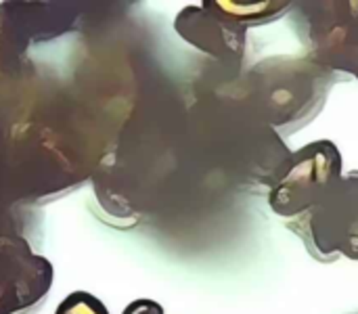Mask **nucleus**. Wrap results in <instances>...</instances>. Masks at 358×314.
I'll list each match as a JSON object with an SVG mask.
<instances>
[{
	"label": "nucleus",
	"mask_w": 358,
	"mask_h": 314,
	"mask_svg": "<svg viewBox=\"0 0 358 314\" xmlns=\"http://www.w3.org/2000/svg\"><path fill=\"white\" fill-rule=\"evenodd\" d=\"M55 269L15 233L0 235V314H31L48 298Z\"/></svg>",
	"instance_id": "f03ea898"
},
{
	"label": "nucleus",
	"mask_w": 358,
	"mask_h": 314,
	"mask_svg": "<svg viewBox=\"0 0 358 314\" xmlns=\"http://www.w3.org/2000/svg\"><path fill=\"white\" fill-rule=\"evenodd\" d=\"M342 183V153L331 141H315L283 164L273 180L268 206L277 216L296 218L323 204Z\"/></svg>",
	"instance_id": "f257e3e1"
},
{
	"label": "nucleus",
	"mask_w": 358,
	"mask_h": 314,
	"mask_svg": "<svg viewBox=\"0 0 358 314\" xmlns=\"http://www.w3.org/2000/svg\"><path fill=\"white\" fill-rule=\"evenodd\" d=\"M174 29L191 46L222 59L243 52L248 27L224 15L216 2H201L185 6L176 15Z\"/></svg>",
	"instance_id": "7ed1b4c3"
},
{
	"label": "nucleus",
	"mask_w": 358,
	"mask_h": 314,
	"mask_svg": "<svg viewBox=\"0 0 358 314\" xmlns=\"http://www.w3.org/2000/svg\"><path fill=\"white\" fill-rule=\"evenodd\" d=\"M55 314H109V311L96 296L88 292H71L61 300Z\"/></svg>",
	"instance_id": "39448f33"
},
{
	"label": "nucleus",
	"mask_w": 358,
	"mask_h": 314,
	"mask_svg": "<svg viewBox=\"0 0 358 314\" xmlns=\"http://www.w3.org/2000/svg\"><path fill=\"white\" fill-rule=\"evenodd\" d=\"M122 314H166L164 313V306L155 300H147V298H141V300H134L130 302Z\"/></svg>",
	"instance_id": "423d86ee"
},
{
	"label": "nucleus",
	"mask_w": 358,
	"mask_h": 314,
	"mask_svg": "<svg viewBox=\"0 0 358 314\" xmlns=\"http://www.w3.org/2000/svg\"><path fill=\"white\" fill-rule=\"evenodd\" d=\"M216 6L229 15L231 19H235L237 23L245 25V27H252V25H260V23H266L275 17H281L289 2H275V0H268V2H216Z\"/></svg>",
	"instance_id": "20e7f679"
}]
</instances>
